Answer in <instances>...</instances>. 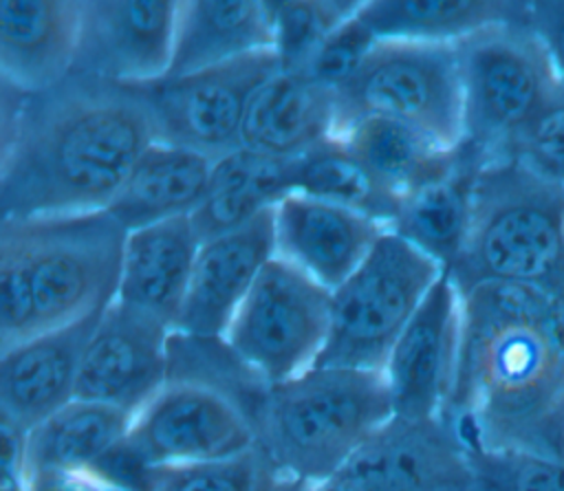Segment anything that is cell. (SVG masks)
I'll return each mask as SVG.
<instances>
[{"mask_svg":"<svg viewBox=\"0 0 564 491\" xmlns=\"http://www.w3.org/2000/svg\"><path fill=\"white\" fill-rule=\"evenodd\" d=\"M152 141L141 86L70 75L22 92L0 81V216L108 209Z\"/></svg>","mask_w":564,"mask_h":491,"instance_id":"cell-1","label":"cell"},{"mask_svg":"<svg viewBox=\"0 0 564 491\" xmlns=\"http://www.w3.org/2000/svg\"><path fill=\"white\" fill-rule=\"evenodd\" d=\"M443 416L467 443L564 462V286L485 282L460 293Z\"/></svg>","mask_w":564,"mask_h":491,"instance_id":"cell-2","label":"cell"},{"mask_svg":"<svg viewBox=\"0 0 564 491\" xmlns=\"http://www.w3.org/2000/svg\"><path fill=\"white\" fill-rule=\"evenodd\" d=\"M392 416L383 372L313 365L269 383L251 425L258 447L282 473L319 484L333 480Z\"/></svg>","mask_w":564,"mask_h":491,"instance_id":"cell-3","label":"cell"},{"mask_svg":"<svg viewBox=\"0 0 564 491\" xmlns=\"http://www.w3.org/2000/svg\"><path fill=\"white\" fill-rule=\"evenodd\" d=\"M447 273L460 293L485 282L564 286V185L513 156L482 163L467 240Z\"/></svg>","mask_w":564,"mask_h":491,"instance_id":"cell-4","label":"cell"},{"mask_svg":"<svg viewBox=\"0 0 564 491\" xmlns=\"http://www.w3.org/2000/svg\"><path fill=\"white\" fill-rule=\"evenodd\" d=\"M128 229L108 211L0 218L33 295L35 335L79 321L117 299Z\"/></svg>","mask_w":564,"mask_h":491,"instance_id":"cell-5","label":"cell"},{"mask_svg":"<svg viewBox=\"0 0 564 491\" xmlns=\"http://www.w3.org/2000/svg\"><path fill=\"white\" fill-rule=\"evenodd\" d=\"M463 81V148L480 163L509 152L564 90L527 22L496 24L456 42Z\"/></svg>","mask_w":564,"mask_h":491,"instance_id":"cell-6","label":"cell"},{"mask_svg":"<svg viewBox=\"0 0 564 491\" xmlns=\"http://www.w3.org/2000/svg\"><path fill=\"white\" fill-rule=\"evenodd\" d=\"M443 271L405 238L383 231L333 291L330 328L315 365L383 372L397 339Z\"/></svg>","mask_w":564,"mask_h":491,"instance_id":"cell-7","label":"cell"},{"mask_svg":"<svg viewBox=\"0 0 564 491\" xmlns=\"http://www.w3.org/2000/svg\"><path fill=\"white\" fill-rule=\"evenodd\" d=\"M339 132L359 117L399 121L441 143H463V81L456 44L377 40L337 92Z\"/></svg>","mask_w":564,"mask_h":491,"instance_id":"cell-8","label":"cell"},{"mask_svg":"<svg viewBox=\"0 0 564 491\" xmlns=\"http://www.w3.org/2000/svg\"><path fill=\"white\" fill-rule=\"evenodd\" d=\"M256 445L251 421L231 396L200 381L167 379L134 416L128 436L93 471L128 491L141 467L216 460Z\"/></svg>","mask_w":564,"mask_h":491,"instance_id":"cell-9","label":"cell"},{"mask_svg":"<svg viewBox=\"0 0 564 491\" xmlns=\"http://www.w3.org/2000/svg\"><path fill=\"white\" fill-rule=\"evenodd\" d=\"M333 293L273 255L238 306L227 346L267 383L293 379L313 368L330 328Z\"/></svg>","mask_w":564,"mask_h":491,"instance_id":"cell-10","label":"cell"},{"mask_svg":"<svg viewBox=\"0 0 564 491\" xmlns=\"http://www.w3.org/2000/svg\"><path fill=\"white\" fill-rule=\"evenodd\" d=\"M280 68L275 48H267L192 75L141 84L154 141L200 152L212 161L238 150L251 95Z\"/></svg>","mask_w":564,"mask_h":491,"instance_id":"cell-11","label":"cell"},{"mask_svg":"<svg viewBox=\"0 0 564 491\" xmlns=\"http://www.w3.org/2000/svg\"><path fill=\"white\" fill-rule=\"evenodd\" d=\"M333 480L350 491H476L467 445L445 416H392Z\"/></svg>","mask_w":564,"mask_h":491,"instance_id":"cell-12","label":"cell"},{"mask_svg":"<svg viewBox=\"0 0 564 491\" xmlns=\"http://www.w3.org/2000/svg\"><path fill=\"white\" fill-rule=\"evenodd\" d=\"M172 328L121 299L110 302L82 357L75 399L139 414L167 383Z\"/></svg>","mask_w":564,"mask_h":491,"instance_id":"cell-13","label":"cell"},{"mask_svg":"<svg viewBox=\"0 0 564 491\" xmlns=\"http://www.w3.org/2000/svg\"><path fill=\"white\" fill-rule=\"evenodd\" d=\"M178 0H82L73 75L117 84L167 77Z\"/></svg>","mask_w":564,"mask_h":491,"instance_id":"cell-14","label":"cell"},{"mask_svg":"<svg viewBox=\"0 0 564 491\" xmlns=\"http://www.w3.org/2000/svg\"><path fill=\"white\" fill-rule=\"evenodd\" d=\"M460 291L447 271L436 280L383 368L394 416H443L458 363Z\"/></svg>","mask_w":564,"mask_h":491,"instance_id":"cell-15","label":"cell"},{"mask_svg":"<svg viewBox=\"0 0 564 491\" xmlns=\"http://www.w3.org/2000/svg\"><path fill=\"white\" fill-rule=\"evenodd\" d=\"M273 255V207L234 231L203 240L174 332L225 337L238 306Z\"/></svg>","mask_w":564,"mask_h":491,"instance_id":"cell-16","label":"cell"},{"mask_svg":"<svg viewBox=\"0 0 564 491\" xmlns=\"http://www.w3.org/2000/svg\"><path fill=\"white\" fill-rule=\"evenodd\" d=\"M275 255L295 264L330 293L366 260L388 231L377 220L322 198L291 192L273 207Z\"/></svg>","mask_w":564,"mask_h":491,"instance_id":"cell-17","label":"cell"},{"mask_svg":"<svg viewBox=\"0 0 564 491\" xmlns=\"http://www.w3.org/2000/svg\"><path fill=\"white\" fill-rule=\"evenodd\" d=\"M101 313L0 350V416L31 432L75 399L82 357Z\"/></svg>","mask_w":564,"mask_h":491,"instance_id":"cell-18","label":"cell"},{"mask_svg":"<svg viewBox=\"0 0 564 491\" xmlns=\"http://www.w3.org/2000/svg\"><path fill=\"white\" fill-rule=\"evenodd\" d=\"M337 134V92L302 70L280 68L251 95L240 148L295 161Z\"/></svg>","mask_w":564,"mask_h":491,"instance_id":"cell-19","label":"cell"},{"mask_svg":"<svg viewBox=\"0 0 564 491\" xmlns=\"http://www.w3.org/2000/svg\"><path fill=\"white\" fill-rule=\"evenodd\" d=\"M82 0L0 2V81L42 92L73 75Z\"/></svg>","mask_w":564,"mask_h":491,"instance_id":"cell-20","label":"cell"},{"mask_svg":"<svg viewBox=\"0 0 564 491\" xmlns=\"http://www.w3.org/2000/svg\"><path fill=\"white\" fill-rule=\"evenodd\" d=\"M198 249L200 238L189 216L128 231L117 299L159 317L174 330Z\"/></svg>","mask_w":564,"mask_h":491,"instance_id":"cell-21","label":"cell"},{"mask_svg":"<svg viewBox=\"0 0 564 491\" xmlns=\"http://www.w3.org/2000/svg\"><path fill=\"white\" fill-rule=\"evenodd\" d=\"M273 44L269 0H178L167 77L220 66Z\"/></svg>","mask_w":564,"mask_h":491,"instance_id":"cell-22","label":"cell"},{"mask_svg":"<svg viewBox=\"0 0 564 491\" xmlns=\"http://www.w3.org/2000/svg\"><path fill=\"white\" fill-rule=\"evenodd\" d=\"M214 161L200 152L152 141L108 211L128 229L192 216L203 203Z\"/></svg>","mask_w":564,"mask_h":491,"instance_id":"cell-23","label":"cell"},{"mask_svg":"<svg viewBox=\"0 0 564 491\" xmlns=\"http://www.w3.org/2000/svg\"><path fill=\"white\" fill-rule=\"evenodd\" d=\"M295 161L238 148L214 161L207 194L189 216L203 240L234 231L275 207L293 185Z\"/></svg>","mask_w":564,"mask_h":491,"instance_id":"cell-24","label":"cell"},{"mask_svg":"<svg viewBox=\"0 0 564 491\" xmlns=\"http://www.w3.org/2000/svg\"><path fill=\"white\" fill-rule=\"evenodd\" d=\"M359 18L377 40L456 44L487 26L527 22L529 0H368Z\"/></svg>","mask_w":564,"mask_h":491,"instance_id":"cell-25","label":"cell"},{"mask_svg":"<svg viewBox=\"0 0 564 491\" xmlns=\"http://www.w3.org/2000/svg\"><path fill=\"white\" fill-rule=\"evenodd\" d=\"M134 414L86 399H73L26 432L29 471H93L128 436Z\"/></svg>","mask_w":564,"mask_h":491,"instance_id":"cell-26","label":"cell"},{"mask_svg":"<svg viewBox=\"0 0 564 491\" xmlns=\"http://www.w3.org/2000/svg\"><path fill=\"white\" fill-rule=\"evenodd\" d=\"M480 165L482 163L463 148V159L454 172L401 198L397 218L388 231L405 238L449 271L467 240L474 181Z\"/></svg>","mask_w":564,"mask_h":491,"instance_id":"cell-27","label":"cell"},{"mask_svg":"<svg viewBox=\"0 0 564 491\" xmlns=\"http://www.w3.org/2000/svg\"><path fill=\"white\" fill-rule=\"evenodd\" d=\"M370 172L401 198L434 183L463 159V148H443L419 130L383 117H359L337 134Z\"/></svg>","mask_w":564,"mask_h":491,"instance_id":"cell-28","label":"cell"},{"mask_svg":"<svg viewBox=\"0 0 564 491\" xmlns=\"http://www.w3.org/2000/svg\"><path fill=\"white\" fill-rule=\"evenodd\" d=\"M293 185L295 192L364 214L386 229L401 205V196L386 187L339 137L295 159Z\"/></svg>","mask_w":564,"mask_h":491,"instance_id":"cell-29","label":"cell"},{"mask_svg":"<svg viewBox=\"0 0 564 491\" xmlns=\"http://www.w3.org/2000/svg\"><path fill=\"white\" fill-rule=\"evenodd\" d=\"M284 478L286 473L256 445L216 460L141 467L128 491H273Z\"/></svg>","mask_w":564,"mask_h":491,"instance_id":"cell-30","label":"cell"},{"mask_svg":"<svg viewBox=\"0 0 564 491\" xmlns=\"http://www.w3.org/2000/svg\"><path fill=\"white\" fill-rule=\"evenodd\" d=\"M361 4L348 0H269L273 48L282 68L304 70L328 35L355 18Z\"/></svg>","mask_w":564,"mask_h":491,"instance_id":"cell-31","label":"cell"},{"mask_svg":"<svg viewBox=\"0 0 564 491\" xmlns=\"http://www.w3.org/2000/svg\"><path fill=\"white\" fill-rule=\"evenodd\" d=\"M476 491H564V462L513 449L467 443Z\"/></svg>","mask_w":564,"mask_h":491,"instance_id":"cell-32","label":"cell"},{"mask_svg":"<svg viewBox=\"0 0 564 491\" xmlns=\"http://www.w3.org/2000/svg\"><path fill=\"white\" fill-rule=\"evenodd\" d=\"M375 42L377 37L357 13L328 35V40L319 46L302 73L339 92L355 77Z\"/></svg>","mask_w":564,"mask_h":491,"instance_id":"cell-33","label":"cell"},{"mask_svg":"<svg viewBox=\"0 0 564 491\" xmlns=\"http://www.w3.org/2000/svg\"><path fill=\"white\" fill-rule=\"evenodd\" d=\"M505 156L564 185V90L520 132Z\"/></svg>","mask_w":564,"mask_h":491,"instance_id":"cell-34","label":"cell"},{"mask_svg":"<svg viewBox=\"0 0 564 491\" xmlns=\"http://www.w3.org/2000/svg\"><path fill=\"white\" fill-rule=\"evenodd\" d=\"M527 24L546 48L564 86V0H529Z\"/></svg>","mask_w":564,"mask_h":491,"instance_id":"cell-35","label":"cell"},{"mask_svg":"<svg viewBox=\"0 0 564 491\" xmlns=\"http://www.w3.org/2000/svg\"><path fill=\"white\" fill-rule=\"evenodd\" d=\"M24 491H126L95 471H29Z\"/></svg>","mask_w":564,"mask_h":491,"instance_id":"cell-36","label":"cell"},{"mask_svg":"<svg viewBox=\"0 0 564 491\" xmlns=\"http://www.w3.org/2000/svg\"><path fill=\"white\" fill-rule=\"evenodd\" d=\"M313 484L306 482V480H300V478H291L286 476L273 491H311Z\"/></svg>","mask_w":564,"mask_h":491,"instance_id":"cell-37","label":"cell"},{"mask_svg":"<svg viewBox=\"0 0 564 491\" xmlns=\"http://www.w3.org/2000/svg\"><path fill=\"white\" fill-rule=\"evenodd\" d=\"M311 491H350V489H346V487H344L341 482H337V480H326V482L313 484Z\"/></svg>","mask_w":564,"mask_h":491,"instance_id":"cell-38","label":"cell"}]
</instances>
